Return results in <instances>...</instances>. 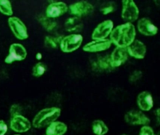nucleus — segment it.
<instances>
[{
	"label": "nucleus",
	"mask_w": 160,
	"mask_h": 135,
	"mask_svg": "<svg viewBox=\"0 0 160 135\" xmlns=\"http://www.w3.org/2000/svg\"><path fill=\"white\" fill-rule=\"evenodd\" d=\"M122 2V18L127 22L135 21L138 18L139 9L135 2L132 0H124Z\"/></svg>",
	"instance_id": "39448f33"
},
{
	"label": "nucleus",
	"mask_w": 160,
	"mask_h": 135,
	"mask_svg": "<svg viewBox=\"0 0 160 135\" xmlns=\"http://www.w3.org/2000/svg\"><path fill=\"white\" fill-rule=\"evenodd\" d=\"M127 49L129 55L136 59H143L147 52L146 45L138 39H135L132 44L127 47Z\"/></svg>",
	"instance_id": "f3484780"
},
{
	"label": "nucleus",
	"mask_w": 160,
	"mask_h": 135,
	"mask_svg": "<svg viewBox=\"0 0 160 135\" xmlns=\"http://www.w3.org/2000/svg\"><path fill=\"white\" fill-rule=\"evenodd\" d=\"M68 130V127L65 123L56 121L51 123L47 128L46 135H64Z\"/></svg>",
	"instance_id": "a211bd4d"
},
{
	"label": "nucleus",
	"mask_w": 160,
	"mask_h": 135,
	"mask_svg": "<svg viewBox=\"0 0 160 135\" xmlns=\"http://www.w3.org/2000/svg\"><path fill=\"white\" fill-rule=\"evenodd\" d=\"M114 28V23L111 20H107L99 23L94 29L92 38L95 39H105L110 34Z\"/></svg>",
	"instance_id": "9d476101"
},
{
	"label": "nucleus",
	"mask_w": 160,
	"mask_h": 135,
	"mask_svg": "<svg viewBox=\"0 0 160 135\" xmlns=\"http://www.w3.org/2000/svg\"><path fill=\"white\" fill-rule=\"evenodd\" d=\"M84 27L83 22L80 18L71 17L65 21L64 27L66 31L70 32H81Z\"/></svg>",
	"instance_id": "6ab92c4d"
},
{
	"label": "nucleus",
	"mask_w": 160,
	"mask_h": 135,
	"mask_svg": "<svg viewBox=\"0 0 160 135\" xmlns=\"http://www.w3.org/2000/svg\"></svg>",
	"instance_id": "473e14b6"
},
{
	"label": "nucleus",
	"mask_w": 160,
	"mask_h": 135,
	"mask_svg": "<svg viewBox=\"0 0 160 135\" xmlns=\"http://www.w3.org/2000/svg\"><path fill=\"white\" fill-rule=\"evenodd\" d=\"M42 58V55L41 52H38L36 55V58L37 60H41Z\"/></svg>",
	"instance_id": "c756f323"
},
{
	"label": "nucleus",
	"mask_w": 160,
	"mask_h": 135,
	"mask_svg": "<svg viewBox=\"0 0 160 135\" xmlns=\"http://www.w3.org/2000/svg\"><path fill=\"white\" fill-rule=\"evenodd\" d=\"M137 104L140 110L142 112L151 110L154 104L152 95L148 91L141 92L137 98Z\"/></svg>",
	"instance_id": "2eb2a0df"
},
{
	"label": "nucleus",
	"mask_w": 160,
	"mask_h": 135,
	"mask_svg": "<svg viewBox=\"0 0 160 135\" xmlns=\"http://www.w3.org/2000/svg\"></svg>",
	"instance_id": "2f4dec72"
},
{
	"label": "nucleus",
	"mask_w": 160,
	"mask_h": 135,
	"mask_svg": "<svg viewBox=\"0 0 160 135\" xmlns=\"http://www.w3.org/2000/svg\"><path fill=\"white\" fill-rule=\"evenodd\" d=\"M8 130V127L5 122L0 120V135H4Z\"/></svg>",
	"instance_id": "c85d7f7f"
},
{
	"label": "nucleus",
	"mask_w": 160,
	"mask_h": 135,
	"mask_svg": "<svg viewBox=\"0 0 160 135\" xmlns=\"http://www.w3.org/2000/svg\"><path fill=\"white\" fill-rule=\"evenodd\" d=\"M129 55L127 48L116 47L110 55L111 65L113 68L118 67L124 64Z\"/></svg>",
	"instance_id": "4468645a"
},
{
	"label": "nucleus",
	"mask_w": 160,
	"mask_h": 135,
	"mask_svg": "<svg viewBox=\"0 0 160 135\" xmlns=\"http://www.w3.org/2000/svg\"><path fill=\"white\" fill-rule=\"evenodd\" d=\"M91 66L93 70L101 72L111 71L114 68L111 65L109 54L99 55L94 57L92 61Z\"/></svg>",
	"instance_id": "1a4fd4ad"
},
{
	"label": "nucleus",
	"mask_w": 160,
	"mask_h": 135,
	"mask_svg": "<svg viewBox=\"0 0 160 135\" xmlns=\"http://www.w3.org/2000/svg\"><path fill=\"white\" fill-rule=\"evenodd\" d=\"M91 128L95 135H106L109 131L108 126L101 119L94 120L92 123Z\"/></svg>",
	"instance_id": "aec40b11"
},
{
	"label": "nucleus",
	"mask_w": 160,
	"mask_h": 135,
	"mask_svg": "<svg viewBox=\"0 0 160 135\" xmlns=\"http://www.w3.org/2000/svg\"><path fill=\"white\" fill-rule=\"evenodd\" d=\"M128 135V134H122V135Z\"/></svg>",
	"instance_id": "7c9ffc66"
},
{
	"label": "nucleus",
	"mask_w": 160,
	"mask_h": 135,
	"mask_svg": "<svg viewBox=\"0 0 160 135\" xmlns=\"http://www.w3.org/2000/svg\"><path fill=\"white\" fill-rule=\"evenodd\" d=\"M125 122L131 126L149 125L151 120L143 112L138 110H131L125 113L124 116Z\"/></svg>",
	"instance_id": "7ed1b4c3"
},
{
	"label": "nucleus",
	"mask_w": 160,
	"mask_h": 135,
	"mask_svg": "<svg viewBox=\"0 0 160 135\" xmlns=\"http://www.w3.org/2000/svg\"><path fill=\"white\" fill-rule=\"evenodd\" d=\"M83 40V36L78 34H72L64 37L60 44L61 50L67 53L72 52L80 47Z\"/></svg>",
	"instance_id": "20e7f679"
},
{
	"label": "nucleus",
	"mask_w": 160,
	"mask_h": 135,
	"mask_svg": "<svg viewBox=\"0 0 160 135\" xmlns=\"http://www.w3.org/2000/svg\"><path fill=\"white\" fill-rule=\"evenodd\" d=\"M0 12L7 16H12L13 15V11L10 1L0 0Z\"/></svg>",
	"instance_id": "4be33fe9"
},
{
	"label": "nucleus",
	"mask_w": 160,
	"mask_h": 135,
	"mask_svg": "<svg viewBox=\"0 0 160 135\" xmlns=\"http://www.w3.org/2000/svg\"><path fill=\"white\" fill-rule=\"evenodd\" d=\"M143 73L141 70H135L133 71L129 77V81L132 83L137 82L142 78Z\"/></svg>",
	"instance_id": "a878e982"
},
{
	"label": "nucleus",
	"mask_w": 160,
	"mask_h": 135,
	"mask_svg": "<svg viewBox=\"0 0 160 135\" xmlns=\"http://www.w3.org/2000/svg\"><path fill=\"white\" fill-rule=\"evenodd\" d=\"M94 7L87 1H80L72 4L68 7V10L75 17H80L87 16L93 12Z\"/></svg>",
	"instance_id": "6e6552de"
},
{
	"label": "nucleus",
	"mask_w": 160,
	"mask_h": 135,
	"mask_svg": "<svg viewBox=\"0 0 160 135\" xmlns=\"http://www.w3.org/2000/svg\"><path fill=\"white\" fill-rule=\"evenodd\" d=\"M117 8V4L114 2H108L103 4L100 8V11L104 15L113 13Z\"/></svg>",
	"instance_id": "b1692460"
},
{
	"label": "nucleus",
	"mask_w": 160,
	"mask_h": 135,
	"mask_svg": "<svg viewBox=\"0 0 160 135\" xmlns=\"http://www.w3.org/2000/svg\"><path fill=\"white\" fill-rule=\"evenodd\" d=\"M39 21L48 31H53L57 26V23L55 21L47 18L46 16L41 17L39 18Z\"/></svg>",
	"instance_id": "5701e85b"
},
{
	"label": "nucleus",
	"mask_w": 160,
	"mask_h": 135,
	"mask_svg": "<svg viewBox=\"0 0 160 135\" xmlns=\"http://www.w3.org/2000/svg\"><path fill=\"white\" fill-rule=\"evenodd\" d=\"M111 43L108 38L95 39L89 42L83 47V50L89 52H97L108 49L111 47Z\"/></svg>",
	"instance_id": "9b49d317"
},
{
	"label": "nucleus",
	"mask_w": 160,
	"mask_h": 135,
	"mask_svg": "<svg viewBox=\"0 0 160 135\" xmlns=\"http://www.w3.org/2000/svg\"><path fill=\"white\" fill-rule=\"evenodd\" d=\"M68 7L65 3L62 2H54L47 8L46 16L50 18H59L68 11Z\"/></svg>",
	"instance_id": "ddd939ff"
},
{
	"label": "nucleus",
	"mask_w": 160,
	"mask_h": 135,
	"mask_svg": "<svg viewBox=\"0 0 160 135\" xmlns=\"http://www.w3.org/2000/svg\"><path fill=\"white\" fill-rule=\"evenodd\" d=\"M47 70V66L42 62L36 63L32 68V75L36 78L42 77Z\"/></svg>",
	"instance_id": "393cba45"
},
{
	"label": "nucleus",
	"mask_w": 160,
	"mask_h": 135,
	"mask_svg": "<svg viewBox=\"0 0 160 135\" xmlns=\"http://www.w3.org/2000/svg\"><path fill=\"white\" fill-rule=\"evenodd\" d=\"M139 135H156L153 128L149 125L143 126L139 130Z\"/></svg>",
	"instance_id": "bb28decb"
},
{
	"label": "nucleus",
	"mask_w": 160,
	"mask_h": 135,
	"mask_svg": "<svg viewBox=\"0 0 160 135\" xmlns=\"http://www.w3.org/2000/svg\"><path fill=\"white\" fill-rule=\"evenodd\" d=\"M137 28L142 34L147 36H152L158 32V29L148 18H143L138 22Z\"/></svg>",
	"instance_id": "dca6fc26"
},
{
	"label": "nucleus",
	"mask_w": 160,
	"mask_h": 135,
	"mask_svg": "<svg viewBox=\"0 0 160 135\" xmlns=\"http://www.w3.org/2000/svg\"><path fill=\"white\" fill-rule=\"evenodd\" d=\"M11 129L18 133H24L31 128L29 120L22 115H17L12 118L10 123Z\"/></svg>",
	"instance_id": "f8f14e48"
},
{
	"label": "nucleus",
	"mask_w": 160,
	"mask_h": 135,
	"mask_svg": "<svg viewBox=\"0 0 160 135\" xmlns=\"http://www.w3.org/2000/svg\"><path fill=\"white\" fill-rule=\"evenodd\" d=\"M8 24L11 31L18 39L25 40L28 38V33L26 25L19 18L10 17L8 19Z\"/></svg>",
	"instance_id": "423d86ee"
},
{
	"label": "nucleus",
	"mask_w": 160,
	"mask_h": 135,
	"mask_svg": "<svg viewBox=\"0 0 160 135\" xmlns=\"http://www.w3.org/2000/svg\"><path fill=\"white\" fill-rule=\"evenodd\" d=\"M135 28L131 22H126L113 28L109 40L116 47L127 48L135 38Z\"/></svg>",
	"instance_id": "f257e3e1"
},
{
	"label": "nucleus",
	"mask_w": 160,
	"mask_h": 135,
	"mask_svg": "<svg viewBox=\"0 0 160 135\" xmlns=\"http://www.w3.org/2000/svg\"><path fill=\"white\" fill-rule=\"evenodd\" d=\"M61 114V110L57 107H51L43 109L34 116L32 125L35 128H41L48 126L57 121Z\"/></svg>",
	"instance_id": "f03ea898"
},
{
	"label": "nucleus",
	"mask_w": 160,
	"mask_h": 135,
	"mask_svg": "<svg viewBox=\"0 0 160 135\" xmlns=\"http://www.w3.org/2000/svg\"><path fill=\"white\" fill-rule=\"evenodd\" d=\"M28 55L25 47L19 43H13L10 46L9 53L4 60L5 63L12 64L15 62L25 60Z\"/></svg>",
	"instance_id": "0eeeda50"
},
{
	"label": "nucleus",
	"mask_w": 160,
	"mask_h": 135,
	"mask_svg": "<svg viewBox=\"0 0 160 135\" xmlns=\"http://www.w3.org/2000/svg\"><path fill=\"white\" fill-rule=\"evenodd\" d=\"M10 113L12 117L17 116V115H21L22 108L21 107L17 104L13 105L10 108Z\"/></svg>",
	"instance_id": "cd10ccee"
},
{
	"label": "nucleus",
	"mask_w": 160,
	"mask_h": 135,
	"mask_svg": "<svg viewBox=\"0 0 160 135\" xmlns=\"http://www.w3.org/2000/svg\"><path fill=\"white\" fill-rule=\"evenodd\" d=\"M64 37L58 36L54 37L52 36H46L45 38V44L46 47L51 48L55 49L58 48V46L60 44L62 40Z\"/></svg>",
	"instance_id": "412c9836"
}]
</instances>
